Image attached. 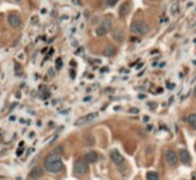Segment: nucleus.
Here are the masks:
<instances>
[{"mask_svg": "<svg viewBox=\"0 0 196 180\" xmlns=\"http://www.w3.org/2000/svg\"><path fill=\"white\" fill-rule=\"evenodd\" d=\"M143 121H145V123H148V121H149V117H148V115H145V117L143 118Z\"/></svg>", "mask_w": 196, "mask_h": 180, "instance_id": "nucleus-25", "label": "nucleus"}, {"mask_svg": "<svg viewBox=\"0 0 196 180\" xmlns=\"http://www.w3.org/2000/svg\"><path fill=\"white\" fill-rule=\"evenodd\" d=\"M62 151H64V147L62 146H59V147H57V148H56V149H54V153H62Z\"/></svg>", "mask_w": 196, "mask_h": 180, "instance_id": "nucleus-20", "label": "nucleus"}, {"mask_svg": "<svg viewBox=\"0 0 196 180\" xmlns=\"http://www.w3.org/2000/svg\"><path fill=\"white\" fill-rule=\"evenodd\" d=\"M112 37H113L117 42H122L125 38V32L122 31V29L117 28V29H114V30L112 31Z\"/></svg>", "mask_w": 196, "mask_h": 180, "instance_id": "nucleus-13", "label": "nucleus"}, {"mask_svg": "<svg viewBox=\"0 0 196 180\" xmlns=\"http://www.w3.org/2000/svg\"><path fill=\"white\" fill-rule=\"evenodd\" d=\"M84 144L87 147H92L95 144V138L94 136H91V135H87V136H84Z\"/></svg>", "mask_w": 196, "mask_h": 180, "instance_id": "nucleus-15", "label": "nucleus"}, {"mask_svg": "<svg viewBox=\"0 0 196 180\" xmlns=\"http://www.w3.org/2000/svg\"><path fill=\"white\" fill-rule=\"evenodd\" d=\"M139 98H145V96H144V95H139Z\"/></svg>", "mask_w": 196, "mask_h": 180, "instance_id": "nucleus-29", "label": "nucleus"}, {"mask_svg": "<svg viewBox=\"0 0 196 180\" xmlns=\"http://www.w3.org/2000/svg\"><path fill=\"white\" fill-rule=\"evenodd\" d=\"M15 117H14V115H12V117H9V120H11V121H14V120H15Z\"/></svg>", "mask_w": 196, "mask_h": 180, "instance_id": "nucleus-26", "label": "nucleus"}, {"mask_svg": "<svg viewBox=\"0 0 196 180\" xmlns=\"http://www.w3.org/2000/svg\"><path fill=\"white\" fill-rule=\"evenodd\" d=\"M43 174H44V171H43V169H42L41 166H34L29 171V177H30L31 179H38V178L43 177Z\"/></svg>", "mask_w": 196, "mask_h": 180, "instance_id": "nucleus-10", "label": "nucleus"}, {"mask_svg": "<svg viewBox=\"0 0 196 180\" xmlns=\"http://www.w3.org/2000/svg\"><path fill=\"white\" fill-rule=\"evenodd\" d=\"M194 96L196 97V87H195V89H194Z\"/></svg>", "mask_w": 196, "mask_h": 180, "instance_id": "nucleus-31", "label": "nucleus"}, {"mask_svg": "<svg viewBox=\"0 0 196 180\" xmlns=\"http://www.w3.org/2000/svg\"><path fill=\"white\" fill-rule=\"evenodd\" d=\"M89 170V165L88 163L83 158H79L77 161L74 163V172L79 176H82V174H86Z\"/></svg>", "mask_w": 196, "mask_h": 180, "instance_id": "nucleus-3", "label": "nucleus"}, {"mask_svg": "<svg viewBox=\"0 0 196 180\" xmlns=\"http://www.w3.org/2000/svg\"><path fill=\"white\" fill-rule=\"evenodd\" d=\"M166 161L169 163V165L171 166H175L178 164V161H179V157H178L177 153L172 149H169L166 151Z\"/></svg>", "mask_w": 196, "mask_h": 180, "instance_id": "nucleus-6", "label": "nucleus"}, {"mask_svg": "<svg viewBox=\"0 0 196 180\" xmlns=\"http://www.w3.org/2000/svg\"><path fill=\"white\" fill-rule=\"evenodd\" d=\"M188 123L190 124V126L194 127L196 129V113H193L188 117Z\"/></svg>", "mask_w": 196, "mask_h": 180, "instance_id": "nucleus-17", "label": "nucleus"}, {"mask_svg": "<svg viewBox=\"0 0 196 180\" xmlns=\"http://www.w3.org/2000/svg\"><path fill=\"white\" fill-rule=\"evenodd\" d=\"M15 1H16V2H20V1H21V0H15Z\"/></svg>", "mask_w": 196, "mask_h": 180, "instance_id": "nucleus-32", "label": "nucleus"}, {"mask_svg": "<svg viewBox=\"0 0 196 180\" xmlns=\"http://www.w3.org/2000/svg\"><path fill=\"white\" fill-rule=\"evenodd\" d=\"M75 72H74V71H71V77H72V79H74V77H75Z\"/></svg>", "mask_w": 196, "mask_h": 180, "instance_id": "nucleus-23", "label": "nucleus"}, {"mask_svg": "<svg viewBox=\"0 0 196 180\" xmlns=\"http://www.w3.org/2000/svg\"><path fill=\"white\" fill-rule=\"evenodd\" d=\"M178 157L181 161V163H184V164H189L190 163V155H189V153L186 149H181L179 151V156Z\"/></svg>", "mask_w": 196, "mask_h": 180, "instance_id": "nucleus-11", "label": "nucleus"}, {"mask_svg": "<svg viewBox=\"0 0 196 180\" xmlns=\"http://www.w3.org/2000/svg\"><path fill=\"white\" fill-rule=\"evenodd\" d=\"M140 110L137 109V107H130L129 109V113H139Z\"/></svg>", "mask_w": 196, "mask_h": 180, "instance_id": "nucleus-21", "label": "nucleus"}, {"mask_svg": "<svg viewBox=\"0 0 196 180\" xmlns=\"http://www.w3.org/2000/svg\"><path fill=\"white\" fill-rule=\"evenodd\" d=\"M110 156H111V159H112V162H113L115 165H121L125 162L124 156H122L117 149L112 150L111 153H110Z\"/></svg>", "mask_w": 196, "mask_h": 180, "instance_id": "nucleus-7", "label": "nucleus"}, {"mask_svg": "<svg viewBox=\"0 0 196 180\" xmlns=\"http://www.w3.org/2000/svg\"><path fill=\"white\" fill-rule=\"evenodd\" d=\"M8 23H9V26L13 28H19L21 26V17H20L17 14H11V15H8Z\"/></svg>", "mask_w": 196, "mask_h": 180, "instance_id": "nucleus-9", "label": "nucleus"}, {"mask_svg": "<svg viewBox=\"0 0 196 180\" xmlns=\"http://www.w3.org/2000/svg\"><path fill=\"white\" fill-rule=\"evenodd\" d=\"M130 9H132V2L129 0L128 1H125L124 4L120 6V8H119V15H120V17H126L129 14Z\"/></svg>", "mask_w": 196, "mask_h": 180, "instance_id": "nucleus-8", "label": "nucleus"}, {"mask_svg": "<svg viewBox=\"0 0 196 180\" xmlns=\"http://www.w3.org/2000/svg\"><path fill=\"white\" fill-rule=\"evenodd\" d=\"M90 100H91L90 96H88V97H84V98H83V100H84V102H89Z\"/></svg>", "mask_w": 196, "mask_h": 180, "instance_id": "nucleus-24", "label": "nucleus"}, {"mask_svg": "<svg viewBox=\"0 0 196 180\" xmlns=\"http://www.w3.org/2000/svg\"><path fill=\"white\" fill-rule=\"evenodd\" d=\"M50 75H51V76H53V75H54V73H53L52 69H50Z\"/></svg>", "mask_w": 196, "mask_h": 180, "instance_id": "nucleus-27", "label": "nucleus"}, {"mask_svg": "<svg viewBox=\"0 0 196 180\" xmlns=\"http://www.w3.org/2000/svg\"><path fill=\"white\" fill-rule=\"evenodd\" d=\"M22 153H23V147H21L20 149H17V151H16V155H17V156H21V155H22Z\"/></svg>", "mask_w": 196, "mask_h": 180, "instance_id": "nucleus-22", "label": "nucleus"}, {"mask_svg": "<svg viewBox=\"0 0 196 180\" xmlns=\"http://www.w3.org/2000/svg\"><path fill=\"white\" fill-rule=\"evenodd\" d=\"M28 180H35V179H28Z\"/></svg>", "mask_w": 196, "mask_h": 180, "instance_id": "nucleus-33", "label": "nucleus"}, {"mask_svg": "<svg viewBox=\"0 0 196 180\" xmlns=\"http://www.w3.org/2000/svg\"><path fill=\"white\" fill-rule=\"evenodd\" d=\"M147 179L148 180H159V176L157 172H152V171H150V172L147 173Z\"/></svg>", "mask_w": 196, "mask_h": 180, "instance_id": "nucleus-16", "label": "nucleus"}, {"mask_svg": "<svg viewBox=\"0 0 196 180\" xmlns=\"http://www.w3.org/2000/svg\"><path fill=\"white\" fill-rule=\"evenodd\" d=\"M84 161L87 162V163H96L98 161V153L96 151H89V153H86V156H84Z\"/></svg>", "mask_w": 196, "mask_h": 180, "instance_id": "nucleus-12", "label": "nucleus"}, {"mask_svg": "<svg viewBox=\"0 0 196 180\" xmlns=\"http://www.w3.org/2000/svg\"><path fill=\"white\" fill-rule=\"evenodd\" d=\"M103 54H104L105 57H113L114 54H115V49H114L112 45H107L105 49H104Z\"/></svg>", "mask_w": 196, "mask_h": 180, "instance_id": "nucleus-14", "label": "nucleus"}, {"mask_svg": "<svg viewBox=\"0 0 196 180\" xmlns=\"http://www.w3.org/2000/svg\"><path fill=\"white\" fill-rule=\"evenodd\" d=\"M150 27L147 22H144L142 20H135L134 22L130 24V31L137 35H145L149 32Z\"/></svg>", "mask_w": 196, "mask_h": 180, "instance_id": "nucleus-2", "label": "nucleus"}, {"mask_svg": "<svg viewBox=\"0 0 196 180\" xmlns=\"http://www.w3.org/2000/svg\"><path fill=\"white\" fill-rule=\"evenodd\" d=\"M44 165L46 171L51 173H58L64 169V163L58 155H49L44 162Z\"/></svg>", "mask_w": 196, "mask_h": 180, "instance_id": "nucleus-1", "label": "nucleus"}, {"mask_svg": "<svg viewBox=\"0 0 196 180\" xmlns=\"http://www.w3.org/2000/svg\"><path fill=\"white\" fill-rule=\"evenodd\" d=\"M118 1H119V0H107V5H109L110 7H113V6L117 5Z\"/></svg>", "mask_w": 196, "mask_h": 180, "instance_id": "nucleus-19", "label": "nucleus"}, {"mask_svg": "<svg viewBox=\"0 0 196 180\" xmlns=\"http://www.w3.org/2000/svg\"><path fill=\"white\" fill-rule=\"evenodd\" d=\"M71 65H72V66L76 65V62H74V61H73V60H72V61H71Z\"/></svg>", "mask_w": 196, "mask_h": 180, "instance_id": "nucleus-30", "label": "nucleus"}, {"mask_svg": "<svg viewBox=\"0 0 196 180\" xmlns=\"http://www.w3.org/2000/svg\"><path fill=\"white\" fill-rule=\"evenodd\" d=\"M111 28H112V22H111L110 20H105V21H103L102 24L96 29V34H97V36H104V35H106L111 30Z\"/></svg>", "mask_w": 196, "mask_h": 180, "instance_id": "nucleus-5", "label": "nucleus"}, {"mask_svg": "<svg viewBox=\"0 0 196 180\" xmlns=\"http://www.w3.org/2000/svg\"><path fill=\"white\" fill-rule=\"evenodd\" d=\"M56 67H57V69H61V67H62V59H61V58H57V60H56Z\"/></svg>", "mask_w": 196, "mask_h": 180, "instance_id": "nucleus-18", "label": "nucleus"}, {"mask_svg": "<svg viewBox=\"0 0 196 180\" xmlns=\"http://www.w3.org/2000/svg\"><path fill=\"white\" fill-rule=\"evenodd\" d=\"M167 87L170 89H172V88H174V85H167Z\"/></svg>", "mask_w": 196, "mask_h": 180, "instance_id": "nucleus-28", "label": "nucleus"}, {"mask_svg": "<svg viewBox=\"0 0 196 180\" xmlns=\"http://www.w3.org/2000/svg\"><path fill=\"white\" fill-rule=\"evenodd\" d=\"M97 117H98L97 112L88 113V114H86L84 117H81V118H79L77 120H76L75 126H84V125H87V124H90V123H92Z\"/></svg>", "mask_w": 196, "mask_h": 180, "instance_id": "nucleus-4", "label": "nucleus"}]
</instances>
